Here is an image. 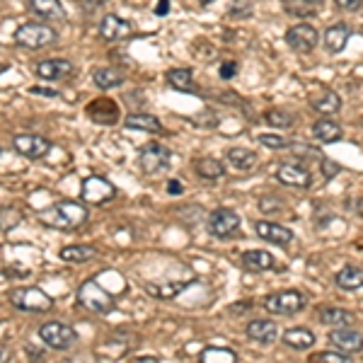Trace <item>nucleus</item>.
I'll list each match as a JSON object with an SVG mask.
<instances>
[{"mask_svg": "<svg viewBox=\"0 0 363 363\" xmlns=\"http://www.w3.org/2000/svg\"><path fill=\"white\" fill-rule=\"evenodd\" d=\"M198 3H201V5H211L213 0H198Z\"/></svg>", "mask_w": 363, "mask_h": 363, "instance_id": "obj_47", "label": "nucleus"}, {"mask_svg": "<svg viewBox=\"0 0 363 363\" xmlns=\"http://www.w3.org/2000/svg\"><path fill=\"white\" fill-rule=\"evenodd\" d=\"M169 160H172V153L162 143H145L138 153V165L145 174L165 172Z\"/></svg>", "mask_w": 363, "mask_h": 363, "instance_id": "obj_6", "label": "nucleus"}, {"mask_svg": "<svg viewBox=\"0 0 363 363\" xmlns=\"http://www.w3.org/2000/svg\"><path fill=\"white\" fill-rule=\"evenodd\" d=\"M39 337L47 347L56 351H68L78 344V332L66 322H47L39 327Z\"/></svg>", "mask_w": 363, "mask_h": 363, "instance_id": "obj_5", "label": "nucleus"}, {"mask_svg": "<svg viewBox=\"0 0 363 363\" xmlns=\"http://www.w3.org/2000/svg\"><path fill=\"white\" fill-rule=\"evenodd\" d=\"M30 13H34L39 20H64V5L61 0H27Z\"/></svg>", "mask_w": 363, "mask_h": 363, "instance_id": "obj_18", "label": "nucleus"}, {"mask_svg": "<svg viewBox=\"0 0 363 363\" xmlns=\"http://www.w3.org/2000/svg\"><path fill=\"white\" fill-rule=\"evenodd\" d=\"M276 322L271 320H252L247 325V337L254 339V342H262V344H271L276 339Z\"/></svg>", "mask_w": 363, "mask_h": 363, "instance_id": "obj_19", "label": "nucleus"}, {"mask_svg": "<svg viewBox=\"0 0 363 363\" xmlns=\"http://www.w3.org/2000/svg\"><path fill=\"white\" fill-rule=\"evenodd\" d=\"M313 361H317V363H344V361H349V354H330V351H322V354H315L313 356Z\"/></svg>", "mask_w": 363, "mask_h": 363, "instance_id": "obj_36", "label": "nucleus"}, {"mask_svg": "<svg viewBox=\"0 0 363 363\" xmlns=\"http://www.w3.org/2000/svg\"><path fill=\"white\" fill-rule=\"evenodd\" d=\"M59 257L64 262H71V264H81V262H90V259L97 257V249L93 245H68L59 252Z\"/></svg>", "mask_w": 363, "mask_h": 363, "instance_id": "obj_22", "label": "nucleus"}, {"mask_svg": "<svg viewBox=\"0 0 363 363\" xmlns=\"http://www.w3.org/2000/svg\"><path fill=\"white\" fill-rule=\"evenodd\" d=\"M81 196L85 203H105L112 201L117 196V186H112V182H107L105 177H88L83 182Z\"/></svg>", "mask_w": 363, "mask_h": 363, "instance_id": "obj_9", "label": "nucleus"}, {"mask_svg": "<svg viewBox=\"0 0 363 363\" xmlns=\"http://www.w3.org/2000/svg\"><path fill=\"white\" fill-rule=\"evenodd\" d=\"M10 300L17 310H25V313H49L54 308V300H51L42 288H32V286H22L15 288L10 293Z\"/></svg>", "mask_w": 363, "mask_h": 363, "instance_id": "obj_4", "label": "nucleus"}, {"mask_svg": "<svg viewBox=\"0 0 363 363\" xmlns=\"http://www.w3.org/2000/svg\"><path fill=\"white\" fill-rule=\"evenodd\" d=\"M300 3H303V5H308V8H313V5H320L322 0H300Z\"/></svg>", "mask_w": 363, "mask_h": 363, "instance_id": "obj_45", "label": "nucleus"}, {"mask_svg": "<svg viewBox=\"0 0 363 363\" xmlns=\"http://www.w3.org/2000/svg\"><path fill=\"white\" fill-rule=\"evenodd\" d=\"M136 361H138V363H155V361H160V359H157V356H138Z\"/></svg>", "mask_w": 363, "mask_h": 363, "instance_id": "obj_42", "label": "nucleus"}, {"mask_svg": "<svg viewBox=\"0 0 363 363\" xmlns=\"http://www.w3.org/2000/svg\"><path fill=\"white\" fill-rule=\"evenodd\" d=\"M189 286V281H179V283H148L145 286V291L150 293V296L160 298V300H169L174 296H179L184 288Z\"/></svg>", "mask_w": 363, "mask_h": 363, "instance_id": "obj_24", "label": "nucleus"}, {"mask_svg": "<svg viewBox=\"0 0 363 363\" xmlns=\"http://www.w3.org/2000/svg\"><path fill=\"white\" fill-rule=\"evenodd\" d=\"M235 73H237V64H223L220 66V78H223V81H230V78H235Z\"/></svg>", "mask_w": 363, "mask_h": 363, "instance_id": "obj_37", "label": "nucleus"}, {"mask_svg": "<svg viewBox=\"0 0 363 363\" xmlns=\"http://www.w3.org/2000/svg\"><path fill=\"white\" fill-rule=\"evenodd\" d=\"M266 121L274 129H288L293 124V114H288L286 109H271L269 114H266Z\"/></svg>", "mask_w": 363, "mask_h": 363, "instance_id": "obj_34", "label": "nucleus"}, {"mask_svg": "<svg viewBox=\"0 0 363 363\" xmlns=\"http://www.w3.org/2000/svg\"><path fill=\"white\" fill-rule=\"evenodd\" d=\"M242 264H245L247 269H254V271H266V269L274 266V257H271L269 252H264V249H252V252H245Z\"/></svg>", "mask_w": 363, "mask_h": 363, "instance_id": "obj_27", "label": "nucleus"}, {"mask_svg": "<svg viewBox=\"0 0 363 363\" xmlns=\"http://www.w3.org/2000/svg\"><path fill=\"white\" fill-rule=\"evenodd\" d=\"M225 160H228V165L235 169H252L257 165V153L249 148H230Z\"/></svg>", "mask_w": 363, "mask_h": 363, "instance_id": "obj_23", "label": "nucleus"}, {"mask_svg": "<svg viewBox=\"0 0 363 363\" xmlns=\"http://www.w3.org/2000/svg\"><path fill=\"white\" fill-rule=\"evenodd\" d=\"M225 167L220 160H215V157H201V160L196 162V174L203 179H218L223 177Z\"/></svg>", "mask_w": 363, "mask_h": 363, "instance_id": "obj_31", "label": "nucleus"}, {"mask_svg": "<svg viewBox=\"0 0 363 363\" xmlns=\"http://www.w3.org/2000/svg\"><path fill=\"white\" fill-rule=\"evenodd\" d=\"M107 0H83L85 8H95V5H105Z\"/></svg>", "mask_w": 363, "mask_h": 363, "instance_id": "obj_43", "label": "nucleus"}, {"mask_svg": "<svg viewBox=\"0 0 363 363\" xmlns=\"http://www.w3.org/2000/svg\"><path fill=\"white\" fill-rule=\"evenodd\" d=\"M286 42L291 49H296L298 54H308V51H313L317 47V42H320V37H317V30L313 25H296L291 27L286 34Z\"/></svg>", "mask_w": 363, "mask_h": 363, "instance_id": "obj_11", "label": "nucleus"}, {"mask_svg": "<svg viewBox=\"0 0 363 363\" xmlns=\"http://www.w3.org/2000/svg\"><path fill=\"white\" fill-rule=\"evenodd\" d=\"M167 83L172 85L174 90H179V93H191L194 78H191L189 68H172V71H167Z\"/></svg>", "mask_w": 363, "mask_h": 363, "instance_id": "obj_30", "label": "nucleus"}, {"mask_svg": "<svg viewBox=\"0 0 363 363\" xmlns=\"http://www.w3.org/2000/svg\"><path fill=\"white\" fill-rule=\"evenodd\" d=\"M281 184H288V186H296V189H308L313 184V177L305 167H298V165H281L279 172H276Z\"/></svg>", "mask_w": 363, "mask_h": 363, "instance_id": "obj_16", "label": "nucleus"}, {"mask_svg": "<svg viewBox=\"0 0 363 363\" xmlns=\"http://www.w3.org/2000/svg\"><path fill=\"white\" fill-rule=\"evenodd\" d=\"M78 303L95 315H107L112 308H114V300H112V296L95 279L85 281L83 286L78 288Z\"/></svg>", "mask_w": 363, "mask_h": 363, "instance_id": "obj_2", "label": "nucleus"}, {"mask_svg": "<svg viewBox=\"0 0 363 363\" xmlns=\"http://www.w3.org/2000/svg\"><path fill=\"white\" fill-rule=\"evenodd\" d=\"M0 359H8V349L5 347H0Z\"/></svg>", "mask_w": 363, "mask_h": 363, "instance_id": "obj_46", "label": "nucleus"}, {"mask_svg": "<svg viewBox=\"0 0 363 363\" xmlns=\"http://www.w3.org/2000/svg\"><path fill=\"white\" fill-rule=\"evenodd\" d=\"M133 32V25L124 17H117V15H107L100 25V37L105 42H121V39L131 37Z\"/></svg>", "mask_w": 363, "mask_h": 363, "instance_id": "obj_12", "label": "nucleus"}, {"mask_svg": "<svg viewBox=\"0 0 363 363\" xmlns=\"http://www.w3.org/2000/svg\"><path fill=\"white\" fill-rule=\"evenodd\" d=\"M259 143L266 145V148H271V150H281V148H286V138H281V136H271V133H262L259 136Z\"/></svg>", "mask_w": 363, "mask_h": 363, "instance_id": "obj_35", "label": "nucleus"}, {"mask_svg": "<svg viewBox=\"0 0 363 363\" xmlns=\"http://www.w3.org/2000/svg\"><path fill=\"white\" fill-rule=\"evenodd\" d=\"M167 191H169V194H182V191H184V186H182V182H177V179H169L167 182Z\"/></svg>", "mask_w": 363, "mask_h": 363, "instance_id": "obj_40", "label": "nucleus"}, {"mask_svg": "<svg viewBox=\"0 0 363 363\" xmlns=\"http://www.w3.org/2000/svg\"><path fill=\"white\" fill-rule=\"evenodd\" d=\"M88 218H90L88 206L81 201H71V198L51 203L49 208L39 211V220L56 230H76L81 228L83 223H88Z\"/></svg>", "mask_w": 363, "mask_h": 363, "instance_id": "obj_1", "label": "nucleus"}, {"mask_svg": "<svg viewBox=\"0 0 363 363\" xmlns=\"http://www.w3.org/2000/svg\"><path fill=\"white\" fill-rule=\"evenodd\" d=\"M254 230L262 240H269L274 245H281V247H288L293 242V232L288 228H283L279 223H269V220H259L254 223Z\"/></svg>", "mask_w": 363, "mask_h": 363, "instance_id": "obj_14", "label": "nucleus"}, {"mask_svg": "<svg viewBox=\"0 0 363 363\" xmlns=\"http://www.w3.org/2000/svg\"><path fill=\"white\" fill-rule=\"evenodd\" d=\"M310 105H313L315 112H322V114H334V112H339V107H342V100H339L337 93H330V90H327L322 97L310 100Z\"/></svg>", "mask_w": 363, "mask_h": 363, "instance_id": "obj_32", "label": "nucleus"}, {"mask_svg": "<svg viewBox=\"0 0 363 363\" xmlns=\"http://www.w3.org/2000/svg\"><path fill=\"white\" fill-rule=\"evenodd\" d=\"M15 42L25 49H44L56 42V32L44 22H25L17 27Z\"/></svg>", "mask_w": 363, "mask_h": 363, "instance_id": "obj_3", "label": "nucleus"}, {"mask_svg": "<svg viewBox=\"0 0 363 363\" xmlns=\"http://www.w3.org/2000/svg\"><path fill=\"white\" fill-rule=\"evenodd\" d=\"M93 81H95L97 88L109 90V88H117V85H121L124 76L117 71V68H97V71L93 73Z\"/></svg>", "mask_w": 363, "mask_h": 363, "instance_id": "obj_29", "label": "nucleus"}, {"mask_svg": "<svg viewBox=\"0 0 363 363\" xmlns=\"http://www.w3.org/2000/svg\"><path fill=\"white\" fill-rule=\"evenodd\" d=\"M237 228H240V215L232 211V208H215L208 215V230L215 237H230L235 235Z\"/></svg>", "mask_w": 363, "mask_h": 363, "instance_id": "obj_10", "label": "nucleus"}, {"mask_svg": "<svg viewBox=\"0 0 363 363\" xmlns=\"http://www.w3.org/2000/svg\"><path fill=\"white\" fill-rule=\"evenodd\" d=\"M313 133H315V138L322 141V143H334V141L342 138V129H339V124L330 121V119H320V121H315Z\"/></svg>", "mask_w": 363, "mask_h": 363, "instance_id": "obj_25", "label": "nucleus"}, {"mask_svg": "<svg viewBox=\"0 0 363 363\" xmlns=\"http://www.w3.org/2000/svg\"><path fill=\"white\" fill-rule=\"evenodd\" d=\"M322 172H325V177H334V174L339 172V165H337V162L325 160V167H322Z\"/></svg>", "mask_w": 363, "mask_h": 363, "instance_id": "obj_39", "label": "nucleus"}, {"mask_svg": "<svg viewBox=\"0 0 363 363\" xmlns=\"http://www.w3.org/2000/svg\"><path fill=\"white\" fill-rule=\"evenodd\" d=\"M330 342L344 354H359L363 351V334L356 330H349V327H339V330L330 332Z\"/></svg>", "mask_w": 363, "mask_h": 363, "instance_id": "obj_13", "label": "nucleus"}, {"mask_svg": "<svg viewBox=\"0 0 363 363\" xmlns=\"http://www.w3.org/2000/svg\"><path fill=\"white\" fill-rule=\"evenodd\" d=\"M356 211H359V215H363V196L356 198Z\"/></svg>", "mask_w": 363, "mask_h": 363, "instance_id": "obj_44", "label": "nucleus"}, {"mask_svg": "<svg viewBox=\"0 0 363 363\" xmlns=\"http://www.w3.org/2000/svg\"><path fill=\"white\" fill-rule=\"evenodd\" d=\"M320 322L322 325H332V327H351L354 325V315H351L349 310L330 308L320 313Z\"/></svg>", "mask_w": 363, "mask_h": 363, "instance_id": "obj_28", "label": "nucleus"}, {"mask_svg": "<svg viewBox=\"0 0 363 363\" xmlns=\"http://www.w3.org/2000/svg\"><path fill=\"white\" fill-rule=\"evenodd\" d=\"M342 10H356L361 5V0H334Z\"/></svg>", "mask_w": 363, "mask_h": 363, "instance_id": "obj_38", "label": "nucleus"}, {"mask_svg": "<svg viewBox=\"0 0 363 363\" xmlns=\"http://www.w3.org/2000/svg\"><path fill=\"white\" fill-rule=\"evenodd\" d=\"M167 10H169V0H160V3H157V8H155V15L165 17Z\"/></svg>", "mask_w": 363, "mask_h": 363, "instance_id": "obj_41", "label": "nucleus"}, {"mask_svg": "<svg viewBox=\"0 0 363 363\" xmlns=\"http://www.w3.org/2000/svg\"><path fill=\"white\" fill-rule=\"evenodd\" d=\"M73 71L76 68L66 59H49L37 66V76L44 78V81H64V78L73 76Z\"/></svg>", "mask_w": 363, "mask_h": 363, "instance_id": "obj_15", "label": "nucleus"}, {"mask_svg": "<svg viewBox=\"0 0 363 363\" xmlns=\"http://www.w3.org/2000/svg\"><path fill=\"white\" fill-rule=\"evenodd\" d=\"M337 286L344 288V291H356V288L363 286V269L359 266H347L337 274Z\"/></svg>", "mask_w": 363, "mask_h": 363, "instance_id": "obj_26", "label": "nucleus"}, {"mask_svg": "<svg viewBox=\"0 0 363 363\" xmlns=\"http://www.w3.org/2000/svg\"><path fill=\"white\" fill-rule=\"evenodd\" d=\"M305 298L303 293L298 291H279L271 293L269 298L264 300V308L269 310L271 315H296L303 310Z\"/></svg>", "mask_w": 363, "mask_h": 363, "instance_id": "obj_7", "label": "nucleus"}, {"mask_svg": "<svg viewBox=\"0 0 363 363\" xmlns=\"http://www.w3.org/2000/svg\"><path fill=\"white\" fill-rule=\"evenodd\" d=\"M201 361L203 363H211V361H223V363H232L237 361V354L230 349H218V347H208L201 351Z\"/></svg>", "mask_w": 363, "mask_h": 363, "instance_id": "obj_33", "label": "nucleus"}, {"mask_svg": "<svg viewBox=\"0 0 363 363\" xmlns=\"http://www.w3.org/2000/svg\"><path fill=\"white\" fill-rule=\"evenodd\" d=\"M3 71H8V66H5V64H0V76H3Z\"/></svg>", "mask_w": 363, "mask_h": 363, "instance_id": "obj_48", "label": "nucleus"}, {"mask_svg": "<svg viewBox=\"0 0 363 363\" xmlns=\"http://www.w3.org/2000/svg\"><path fill=\"white\" fill-rule=\"evenodd\" d=\"M124 126L131 129V131H145V133L162 131L160 119H155L153 114H129L126 119H124Z\"/></svg>", "mask_w": 363, "mask_h": 363, "instance_id": "obj_20", "label": "nucleus"}, {"mask_svg": "<svg viewBox=\"0 0 363 363\" xmlns=\"http://www.w3.org/2000/svg\"><path fill=\"white\" fill-rule=\"evenodd\" d=\"M349 25H344V22H337V25L327 27L325 32V49L330 51V54H342L344 47L349 44Z\"/></svg>", "mask_w": 363, "mask_h": 363, "instance_id": "obj_17", "label": "nucleus"}, {"mask_svg": "<svg viewBox=\"0 0 363 363\" xmlns=\"http://www.w3.org/2000/svg\"><path fill=\"white\" fill-rule=\"evenodd\" d=\"M13 148L20 153V155L30 157V160H39V157L49 155L51 141L37 133H20L13 138Z\"/></svg>", "mask_w": 363, "mask_h": 363, "instance_id": "obj_8", "label": "nucleus"}, {"mask_svg": "<svg viewBox=\"0 0 363 363\" xmlns=\"http://www.w3.org/2000/svg\"><path fill=\"white\" fill-rule=\"evenodd\" d=\"M283 342L296 351H305L315 344V334L310 330H305V327H293V330L283 332Z\"/></svg>", "mask_w": 363, "mask_h": 363, "instance_id": "obj_21", "label": "nucleus"}]
</instances>
